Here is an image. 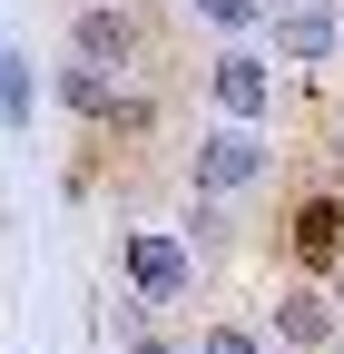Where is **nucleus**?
<instances>
[{
    "label": "nucleus",
    "mask_w": 344,
    "mask_h": 354,
    "mask_svg": "<svg viewBox=\"0 0 344 354\" xmlns=\"http://www.w3.org/2000/svg\"><path fill=\"white\" fill-rule=\"evenodd\" d=\"M197 10L217 20V30H256V20H266V0H197Z\"/></svg>",
    "instance_id": "9d476101"
},
{
    "label": "nucleus",
    "mask_w": 344,
    "mask_h": 354,
    "mask_svg": "<svg viewBox=\"0 0 344 354\" xmlns=\"http://www.w3.org/2000/svg\"><path fill=\"white\" fill-rule=\"evenodd\" d=\"M69 59L79 69H138L148 59V20L138 10H118V0H89V10H69Z\"/></svg>",
    "instance_id": "f03ea898"
},
{
    "label": "nucleus",
    "mask_w": 344,
    "mask_h": 354,
    "mask_svg": "<svg viewBox=\"0 0 344 354\" xmlns=\"http://www.w3.org/2000/svg\"><path fill=\"white\" fill-rule=\"evenodd\" d=\"M266 325H276V344H295V354H325L344 315H334V295H325V286H285V295L266 305Z\"/></svg>",
    "instance_id": "6e6552de"
},
{
    "label": "nucleus",
    "mask_w": 344,
    "mask_h": 354,
    "mask_svg": "<svg viewBox=\"0 0 344 354\" xmlns=\"http://www.w3.org/2000/svg\"><path fill=\"white\" fill-rule=\"evenodd\" d=\"M128 354H178V344H157V335H128Z\"/></svg>",
    "instance_id": "f8f14e48"
},
{
    "label": "nucleus",
    "mask_w": 344,
    "mask_h": 354,
    "mask_svg": "<svg viewBox=\"0 0 344 354\" xmlns=\"http://www.w3.org/2000/svg\"><path fill=\"white\" fill-rule=\"evenodd\" d=\"M197 354H266V344H256L246 325H207V344H197Z\"/></svg>",
    "instance_id": "9b49d317"
},
{
    "label": "nucleus",
    "mask_w": 344,
    "mask_h": 354,
    "mask_svg": "<svg viewBox=\"0 0 344 354\" xmlns=\"http://www.w3.org/2000/svg\"><path fill=\"white\" fill-rule=\"evenodd\" d=\"M30 99H39L30 50H0V118H10V128H30Z\"/></svg>",
    "instance_id": "1a4fd4ad"
},
{
    "label": "nucleus",
    "mask_w": 344,
    "mask_h": 354,
    "mask_svg": "<svg viewBox=\"0 0 344 354\" xmlns=\"http://www.w3.org/2000/svg\"><path fill=\"white\" fill-rule=\"evenodd\" d=\"M118 266H128V295L148 305H187V286H197V256H187V236H167V227H128V246H118Z\"/></svg>",
    "instance_id": "f257e3e1"
},
{
    "label": "nucleus",
    "mask_w": 344,
    "mask_h": 354,
    "mask_svg": "<svg viewBox=\"0 0 344 354\" xmlns=\"http://www.w3.org/2000/svg\"><path fill=\"white\" fill-rule=\"evenodd\" d=\"M325 295H334V315H344V266H334V286H325Z\"/></svg>",
    "instance_id": "ddd939ff"
},
{
    "label": "nucleus",
    "mask_w": 344,
    "mask_h": 354,
    "mask_svg": "<svg viewBox=\"0 0 344 354\" xmlns=\"http://www.w3.org/2000/svg\"><path fill=\"white\" fill-rule=\"evenodd\" d=\"M187 177H197V197H236V187H266V138L256 128H207V138L187 148Z\"/></svg>",
    "instance_id": "7ed1b4c3"
},
{
    "label": "nucleus",
    "mask_w": 344,
    "mask_h": 354,
    "mask_svg": "<svg viewBox=\"0 0 344 354\" xmlns=\"http://www.w3.org/2000/svg\"><path fill=\"white\" fill-rule=\"evenodd\" d=\"M285 256L305 266V276H334V266H344V207L334 197H305L285 216Z\"/></svg>",
    "instance_id": "0eeeda50"
},
{
    "label": "nucleus",
    "mask_w": 344,
    "mask_h": 354,
    "mask_svg": "<svg viewBox=\"0 0 344 354\" xmlns=\"http://www.w3.org/2000/svg\"><path fill=\"white\" fill-rule=\"evenodd\" d=\"M59 99H69L79 118H108L118 138H148V118H157V99H138L118 69H79V59L59 69Z\"/></svg>",
    "instance_id": "20e7f679"
},
{
    "label": "nucleus",
    "mask_w": 344,
    "mask_h": 354,
    "mask_svg": "<svg viewBox=\"0 0 344 354\" xmlns=\"http://www.w3.org/2000/svg\"><path fill=\"white\" fill-rule=\"evenodd\" d=\"M334 39H344L334 0H266V50H276V59L315 69V59H334Z\"/></svg>",
    "instance_id": "39448f33"
},
{
    "label": "nucleus",
    "mask_w": 344,
    "mask_h": 354,
    "mask_svg": "<svg viewBox=\"0 0 344 354\" xmlns=\"http://www.w3.org/2000/svg\"><path fill=\"white\" fill-rule=\"evenodd\" d=\"M207 88H217V109H227V128H256L276 109V69L256 59V50H227L217 69H207Z\"/></svg>",
    "instance_id": "423d86ee"
}]
</instances>
